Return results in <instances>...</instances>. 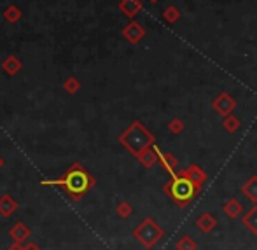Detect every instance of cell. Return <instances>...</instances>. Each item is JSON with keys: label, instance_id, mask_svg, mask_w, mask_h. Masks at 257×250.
I'll return each mask as SVG.
<instances>
[{"label": "cell", "instance_id": "1", "mask_svg": "<svg viewBox=\"0 0 257 250\" xmlns=\"http://www.w3.org/2000/svg\"><path fill=\"white\" fill-rule=\"evenodd\" d=\"M165 193L172 198L180 208H186L193 198L200 193V187L194 186L187 177H184L182 173H177V175L172 177L168 184L165 186Z\"/></svg>", "mask_w": 257, "mask_h": 250}, {"label": "cell", "instance_id": "2", "mask_svg": "<svg viewBox=\"0 0 257 250\" xmlns=\"http://www.w3.org/2000/svg\"><path fill=\"white\" fill-rule=\"evenodd\" d=\"M121 144L126 149L132 151L135 156H139L142 151L149 149V147L153 146L154 137L144 128V124H140V122L137 121V122H133V124L126 130L124 135L121 137Z\"/></svg>", "mask_w": 257, "mask_h": 250}, {"label": "cell", "instance_id": "3", "mask_svg": "<svg viewBox=\"0 0 257 250\" xmlns=\"http://www.w3.org/2000/svg\"><path fill=\"white\" fill-rule=\"evenodd\" d=\"M163 236H165V231H163L153 219H146L135 229V238L146 248H153Z\"/></svg>", "mask_w": 257, "mask_h": 250}, {"label": "cell", "instance_id": "4", "mask_svg": "<svg viewBox=\"0 0 257 250\" xmlns=\"http://www.w3.org/2000/svg\"><path fill=\"white\" fill-rule=\"evenodd\" d=\"M212 107L217 114L226 117V115H231V112L236 108V101H234V98L231 95H227V93H220V95L212 101Z\"/></svg>", "mask_w": 257, "mask_h": 250}, {"label": "cell", "instance_id": "5", "mask_svg": "<svg viewBox=\"0 0 257 250\" xmlns=\"http://www.w3.org/2000/svg\"><path fill=\"white\" fill-rule=\"evenodd\" d=\"M67 187H68V191L70 193H74V194H81V193H84L86 189H88V186H89V179L86 177V173H82V172H72L70 175L67 177Z\"/></svg>", "mask_w": 257, "mask_h": 250}, {"label": "cell", "instance_id": "6", "mask_svg": "<svg viewBox=\"0 0 257 250\" xmlns=\"http://www.w3.org/2000/svg\"><path fill=\"white\" fill-rule=\"evenodd\" d=\"M179 173L187 177V179H189L194 186L200 187V189H201V186H203V182H206V173L203 172V168H200L198 165H191L189 168L182 170V172H179Z\"/></svg>", "mask_w": 257, "mask_h": 250}, {"label": "cell", "instance_id": "7", "mask_svg": "<svg viewBox=\"0 0 257 250\" xmlns=\"http://www.w3.org/2000/svg\"><path fill=\"white\" fill-rule=\"evenodd\" d=\"M154 149H156V152H158L159 163L163 165V168H165L166 172H168L172 177H173V175H177V173H175V168L179 166V161H177V158H173V156H172V154H168V152L165 154V152H161V151L158 149V147H154Z\"/></svg>", "mask_w": 257, "mask_h": 250}, {"label": "cell", "instance_id": "8", "mask_svg": "<svg viewBox=\"0 0 257 250\" xmlns=\"http://www.w3.org/2000/svg\"><path fill=\"white\" fill-rule=\"evenodd\" d=\"M215 226H217V219L208 212L201 213V215L198 217V220H196V227L201 231V233H210V231L215 229Z\"/></svg>", "mask_w": 257, "mask_h": 250}, {"label": "cell", "instance_id": "9", "mask_svg": "<svg viewBox=\"0 0 257 250\" xmlns=\"http://www.w3.org/2000/svg\"><path fill=\"white\" fill-rule=\"evenodd\" d=\"M222 210L229 219H236V217L241 215V212H243V205L238 200H234V198H231V200H227L224 203Z\"/></svg>", "mask_w": 257, "mask_h": 250}, {"label": "cell", "instance_id": "10", "mask_svg": "<svg viewBox=\"0 0 257 250\" xmlns=\"http://www.w3.org/2000/svg\"><path fill=\"white\" fill-rule=\"evenodd\" d=\"M241 193L247 196L248 201H252L255 205L257 203V175L250 177V179L241 186Z\"/></svg>", "mask_w": 257, "mask_h": 250}, {"label": "cell", "instance_id": "11", "mask_svg": "<svg viewBox=\"0 0 257 250\" xmlns=\"http://www.w3.org/2000/svg\"><path fill=\"white\" fill-rule=\"evenodd\" d=\"M144 35H146V32H144V28L139 23H132L124 28V37L132 42H139Z\"/></svg>", "mask_w": 257, "mask_h": 250}, {"label": "cell", "instance_id": "12", "mask_svg": "<svg viewBox=\"0 0 257 250\" xmlns=\"http://www.w3.org/2000/svg\"><path fill=\"white\" fill-rule=\"evenodd\" d=\"M243 224L250 233L257 234V205L252 206V208L243 215Z\"/></svg>", "mask_w": 257, "mask_h": 250}, {"label": "cell", "instance_id": "13", "mask_svg": "<svg viewBox=\"0 0 257 250\" xmlns=\"http://www.w3.org/2000/svg\"><path fill=\"white\" fill-rule=\"evenodd\" d=\"M140 7H142L140 0H122L121 2V11L126 16H135L140 11Z\"/></svg>", "mask_w": 257, "mask_h": 250}, {"label": "cell", "instance_id": "14", "mask_svg": "<svg viewBox=\"0 0 257 250\" xmlns=\"http://www.w3.org/2000/svg\"><path fill=\"white\" fill-rule=\"evenodd\" d=\"M139 159L144 163V165L149 168V166H153L156 161H159V158H158V152H156V149H146V151H142L139 154Z\"/></svg>", "mask_w": 257, "mask_h": 250}, {"label": "cell", "instance_id": "15", "mask_svg": "<svg viewBox=\"0 0 257 250\" xmlns=\"http://www.w3.org/2000/svg\"><path fill=\"white\" fill-rule=\"evenodd\" d=\"M222 128L226 130L227 133L238 132V128H240V119L234 117L233 114H231V115H226V117H224V121H222Z\"/></svg>", "mask_w": 257, "mask_h": 250}, {"label": "cell", "instance_id": "16", "mask_svg": "<svg viewBox=\"0 0 257 250\" xmlns=\"http://www.w3.org/2000/svg\"><path fill=\"white\" fill-rule=\"evenodd\" d=\"M177 250H196V241L193 240L191 236H182L179 241H177Z\"/></svg>", "mask_w": 257, "mask_h": 250}, {"label": "cell", "instance_id": "17", "mask_svg": "<svg viewBox=\"0 0 257 250\" xmlns=\"http://www.w3.org/2000/svg\"><path fill=\"white\" fill-rule=\"evenodd\" d=\"M163 16H165V20L168 21V23H175V21L180 18V11L177 9L175 6H170V7H166V9H165Z\"/></svg>", "mask_w": 257, "mask_h": 250}, {"label": "cell", "instance_id": "18", "mask_svg": "<svg viewBox=\"0 0 257 250\" xmlns=\"http://www.w3.org/2000/svg\"><path fill=\"white\" fill-rule=\"evenodd\" d=\"M184 128H186V124H184V121H182V119H179V117L172 119V121H170V124H168V130H170L172 133H175V135L182 133V132H184Z\"/></svg>", "mask_w": 257, "mask_h": 250}, {"label": "cell", "instance_id": "19", "mask_svg": "<svg viewBox=\"0 0 257 250\" xmlns=\"http://www.w3.org/2000/svg\"><path fill=\"white\" fill-rule=\"evenodd\" d=\"M130 213H132V206H130L128 203H122V205H119V215L128 217Z\"/></svg>", "mask_w": 257, "mask_h": 250}, {"label": "cell", "instance_id": "20", "mask_svg": "<svg viewBox=\"0 0 257 250\" xmlns=\"http://www.w3.org/2000/svg\"><path fill=\"white\" fill-rule=\"evenodd\" d=\"M151 2H158V0H151Z\"/></svg>", "mask_w": 257, "mask_h": 250}]
</instances>
